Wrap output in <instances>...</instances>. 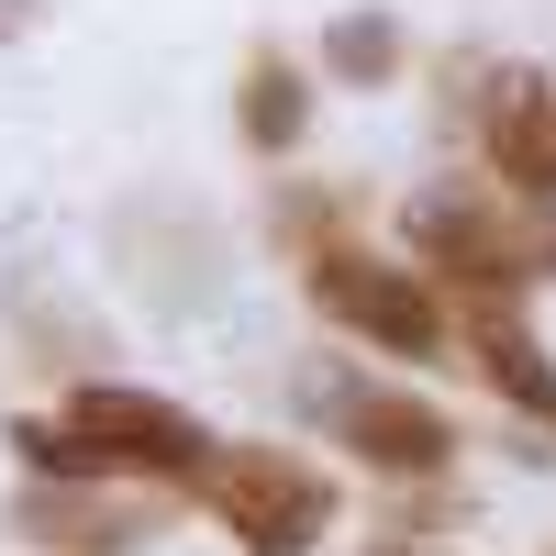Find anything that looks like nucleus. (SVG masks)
<instances>
[{"label":"nucleus","mask_w":556,"mask_h":556,"mask_svg":"<svg viewBox=\"0 0 556 556\" xmlns=\"http://www.w3.org/2000/svg\"><path fill=\"white\" fill-rule=\"evenodd\" d=\"M412 267L434 290L501 301L556 267V223H534V201H513L501 178H424L412 190Z\"/></svg>","instance_id":"1"},{"label":"nucleus","mask_w":556,"mask_h":556,"mask_svg":"<svg viewBox=\"0 0 556 556\" xmlns=\"http://www.w3.org/2000/svg\"><path fill=\"white\" fill-rule=\"evenodd\" d=\"M56 424L89 445V468L101 479H167V490H201L212 479V424L190 401H156V390H123V379H89V390H67V412Z\"/></svg>","instance_id":"2"},{"label":"nucleus","mask_w":556,"mask_h":556,"mask_svg":"<svg viewBox=\"0 0 556 556\" xmlns=\"http://www.w3.org/2000/svg\"><path fill=\"white\" fill-rule=\"evenodd\" d=\"M201 501L223 513V534L245 556H312L334 534V479H323L312 456H290V445H223Z\"/></svg>","instance_id":"3"},{"label":"nucleus","mask_w":556,"mask_h":556,"mask_svg":"<svg viewBox=\"0 0 556 556\" xmlns=\"http://www.w3.org/2000/svg\"><path fill=\"white\" fill-rule=\"evenodd\" d=\"M301 290L323 323H345L356 345H379V356H445V290L424 267H401V256H367V245H323L301 267Z\"/></svg>","instance_id":"4"},{"label":"nucleus","mask_w":556,"mask_h":556,"mask_svg":"<svg viewBox=\"0 0 556 556\" xmlns=\"http://www.w3.org/2000/svg\"><path fill=\"white\" fill-rule=\"evenodd\" d=\"M323 412H334V445H356L379 479H445V468H456V424H445L424 390L334 379V390H323Z\"/></svg>","instance_id":"5"},{"label":"nucleus","mask_w":556,"mask_h":556,"mask_svg":"<svg viewBox=\"0 0 556 556\" xmlns=\"http://www.w3.org/2000/svg\"><path fill=\"white\" fill-rule=\"evenodd\" d=\"M479 146H490V178H501L513 201L556 212V78L501 67L490 101H479Z\"/></svg>","instance_id":"6"},{"label":"nucleus","mask_w":556,"mask_h":556,"mask_svg":"<svg viewBox=\"0 0 556 556\" xmlns=\"http://www.w3.org/2000/svg\"><path fill=\"white\" fill-rule=\"evenodd\" d=\"M468 356H479V379L513 401L523 424H545V434H556V356H545V345H534L501 301H479V312H468Z\"/></svg>","instance_id":"7"},{"label":"nucleus","mask_w":556,"mask_h":556,"mask_svg":"<svg viewBox=\"0 0 556 556\" xmlns=\"http://www.w3.org/2000/svg\"><path fill=\"white\" fill-rule=\"evenodd\" d=\"M235 123H245V146H256V156H290V146H301V123H312L301 67H290V56H256L245 89H235Z\"/></svg>","instance_id":"8"},{"label":"nucleus","mask_w":556,"mask_h":556,"mask_svg":"<svg viewBox=\"0 0 556 556\" xmlns=\"http://www.w3.org/2000/svg\"><path fill=\"white\" fill-rule=\"evenodd\" d=\"M401 56H412V34H401L390 12H345L334 34H323V67H334V89H390Z\"/></svg>","instance_id":"9"},{"label":"nucleus","mask_w":556,"mask_h":556,"mask_svg":"<svg viewBox=\"0 0 556 556\" xmlns=\"http://www.w3.org/2000/svg\"><path fill=\"white\" fill-rule=\"evenodd\" d=\"M379 556H434V545H379Z\"/></svg>","instance_id":"10"}]
</instances>
